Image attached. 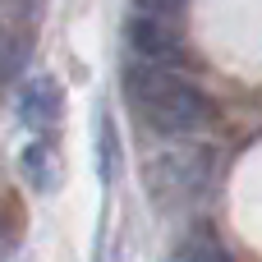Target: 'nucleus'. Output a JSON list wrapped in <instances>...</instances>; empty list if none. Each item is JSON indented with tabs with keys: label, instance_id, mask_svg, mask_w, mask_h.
<instances>
[{
	"label": "nucleus",
	"instance_id": "1",
	"mask_svg": "<svg viewBox=\"0 0 262 262\" xmlns=\"http://www.w3.org/2000/svg\"><path fill=\"white\" fill-rule=\"evenodd\" d=\"M120 88H124V106L134 111V120L147 124L152 134L184 138V134H198V129L212 124L207 92H198L180 69L129 60L124 74H120Z\"/></svg>",
	"mask_w": 262,
	"mask_h": 262
},
{
	"label": "nucleus",
	"instance_id": "2",
	"mask_svg": "<svg viewBox=\"0 0 262 262\" xmlns=\"http://www.w3.org/2000/svg\"><path fill=\"white\" fill-rule=\"evenodd\" d=\"M216 175H221V157L207 143H184V147L157 152L143 166V184L157 207H189V203L207 198Z\"/></svg>",
	"mask_w": 262,
	"mask_h": 262
},
{
	"label": "nucleus",
	"instance_id": "3",
	"mask_svg": "<svg viewBox=\"0 0 262 262\" xmlns=\"http://www.w3.org/2000/svg\"><path fill=\"white\" fill-rule=\"evenodd\" d=\"M124 46H129L134 60L166 64V69H180L184 55H189L184 23L170 18V14H152V9H129V18H124Z\"/></svg>",
	"mask_w": 262,
	"mask_h": 262
},
{
	"label": "nucleus",
	"instance_id": "4",
	"mask_svg": "<svg viewBox=\"0 0 262 262\" xmlns=\"http://www.w3.org/2000/svg\"><path fill=\"white\" fill-rule=\"evenodd\" d=\"M60 115H64V92H60L55 78L37 74V78H28L18 88V120H23V129H32L37 138H51Z\"/></svg>",
	"mask_w": 262,
	"mask_h": 262
},
{
	"label": "nucleus",
	"instance_id": "5",
	"mask_svg": "<svg viewBox=\"0 0 262 262\" xmlns=\"http://www.w3.org/2000/svg\"><path fill=\"white\" fill-rule=\"evenodd\" d=\"M170 262H235V258L221 249V239H216L212 230H189V235L175 244Z\"/></svg>",
	"mask_w": 262,
	"mask_h": 262
},
{
	"label": "nucleus",
	"instance_id": "6",
	"mask_svg": "<svg viewBox=\"0 0 262 262\" xmlns=\"http://www.w3.org/2000/svg\"><path fill=\"white\" fill-rule=\"evenodd\" d=\"M23 230H28L23 203H18L9 189H0V258H9V253L23 244Z\"/></svg>",
	"mask_w": 262,
	"mask_h": 262
},
{
	"label": "nucleus",
	"instance_id": "7",
	"mask_svg": "<svg viewBox=\"0 0 262 262\" xmlns=\"http://www.w3.org/2000/svg\"><path fill=\"white\" fill-rule=\"evenodd\" d=\"M18 170H23V180H28L32 189H51V147H46V138L28 143V147L18 152Z\"/></svg>",
	"mask_w": 262,
	"mask_h": 262
},
{
	"label": "nucleus",
	"instance_id": "8",
	"mask_svg": "<svg viewBox=\"0 0 262 262\" xmlns=\"http://www.w3.org/2000/svg\"><path fill=\"white\" fill-rule=\"evenodd\" d=\"M97 143H101V175L111 180V175H115V161H120V152H115V124H111V115H101V120H97Z\"/></svg>",
	"mask_w": 262,
	"mask_h": 262
},
{
	"label": "nucleus",
	"instance_id": "9",
	"mask_svg": "<svg viewBox=\"0 0 262 262\" xmlns=\"http://www.w3.org/2000/svg\"><path fill=\"white\" fill-rule=\"evenodd\" d=\"M129 9H152V14H170V18H180V14H184V0H134Z\"/></svg>",
	"mask_w": 262,
	"mask_h": 262
}]
</instances>
